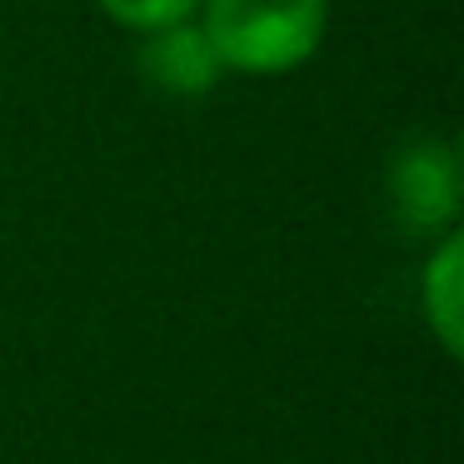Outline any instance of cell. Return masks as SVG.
<instances>
[{"label": "cell", "instance_id": "7a4b0ae2", "mask_svg": "<svg viewBox=\"0 0 464 464\" xmlns=\"http://www.w3.org/2000/svg\"><path fill=\"white\" fill-rule=\"evenodd\" d=\"M390 195L394 215L410 230H434V225L454 220V200H459V170H454V150L440 140H420L394 160L390 170Z\"/></svg>", "mask_w": 464, "mask_h": 464}, {"label": "cell", "instance_id": "277c9868", "mask_svg": "<svg viewBox=\"0 0 464 464\" xmlns=\"http://www.w3.org/2000/svg\"><path fill=\"white\" fill-rule=\"evenodd\" d=\"M424 304L434 314V330L450 340L454 350V334H459V240H444L440 255H434L430 275H424Z\"/></svg>", "mask_w": 464, "mask_h": 464}, {"label": "cell", "instance_id": "5b68a950", "mask_svg": "<svg viewBox=\"0 0 464 464\" xmlns=\"http://www.w3.org/2000/svg\"><path fill=\"white\" fill-rule=\"evenodd\" d=\"M105 15H115L121 25H135V31H160V25H175L200 5V0H101Z\"/></svg>", "mask_w": 464, "mask_h": 464}, {"label": "cell", "instance_id": "6da1fadb", "mask_svg": "<svg viewBox=\"0 0 464 464\" xmlns=\"http://www.w3.org/2000/svg\"><path fill=\"white\" fill-rule=\"evenodd\" d=\"M200 5L205 41L230 71H295L324 35V0H200Z\"/></svg>", "mask_w": 464, "mask_h": 464}, {"label": "cell", "instance_id": "3957f363", "mask_svg": "<svg viewBox=\"0 0 464 464\" xmlns=\"http://www.w3.org/2000/svg\"><path fill=\"white\" fill-rule=\"evenodd\" d=\"M220 55L205 41L200 25L175 21L150 31V41L140 45V75L150 85H160L165 95H205L215 81H220Z\"/></svg>", "mask_w": 464, "mask_h": 464}]
</instances>
